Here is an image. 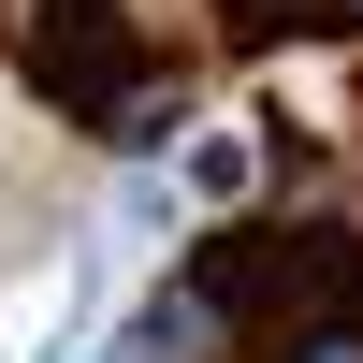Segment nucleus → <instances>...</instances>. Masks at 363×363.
Masks as SVG:
<instances>
[{
	"label": "nucleus",
	"mask_w": 363,
	"mask_h": 363,
	"mask_svg": "<svg viewBox=\"0 0 363 363\" xmlns=\"http://www.w3.org/2000/svg\"><path fill=\"white\" fill-rule=\"evenodd\" d=\"M247 189H262V145H233V131L189 145V203H247Z\"/></svg>",
	"instance_id": "nucleus-2"
},
{
	"label": "nucleus",
	"mask_w": 363,
	"mask_h": 363,
	"mask_svg": "<svg viewBox=\"0 0 363 363\" xmlns=\"http://www.w3.org/2000/svg\"><path fill=\"white\" fill-rule=\"evenodd\" d=\"M116 363H218V306H203L189 277H160L145 291V320H131V349Z\"/></svg>",
	"instance_id": "nucleus-1"
},
{
	"label": "nucleus",
	"mask_w": 363,
	"mask_h": 363,
	"mask_svg": "<svg viewBox=\"0 0 363 363\" xmlns=\"http://www.w3.org/2000/svg\"><path fill=\"white\" fill-rule=\"evenodd\" d=\"M349 15H363V0H349Z\"/></svg>",
	"instance_id": "nucleus-4"
},
{
	"label": "nucleus",
	"mask_w": 363,
	"mask_h": 363,
	"mask_svg": "<svg viewBox=\"0 0 363 363\" xmlns=\"http://www.w3.org/2000/svg\"><path fill=\"white\" fill-rule=\"evenodd\" d=\"M320 0H233V29H247V44H277V29H306Z\"/></svg>",
	"instance_id": "nucleus-3"
}]
</instances>
